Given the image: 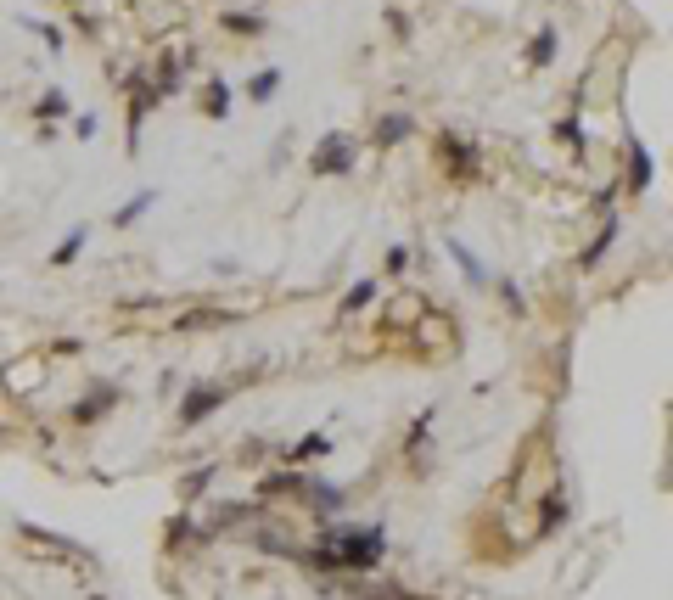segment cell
Masks as SVG:
<instances>
[{
  "label": "cell",
  "mask_w": 673,
  "mask_h": 600,
  "mask_svg": "<svg viewBox=\"0 0 673 600\" xmlns=\"http://www.w3.org/2000/svg\"><path fill=\"white\" fill-rule=\"evenodd\" d=\"M382 556H387V528L382 522H371V528H348V522H337L331 539L315 544V550H303L298 561H309V567H320V572H376Z\"/></svg>",
  "instance_id": "cell-1"
},
{
  "label": "cell",
  "mask_w": 673,
  "mask_h": 600,
  "mask_svg": "<svg viewBox=\"0 0 673 600\" xmlns=\"http://www.w3.org/2000/svg\"><path fill=\"white\" fill-rule=\"evenodd\" d=\"M225 399H230V387H225V382H197V387L186 393V399H180L174 421H180V427H202L208 415H219V410H225Z\"/></svg>",
  "instance_id": "cell-2"
},
{
  "label": "cell",
  "mask_w": 673,
  "mask_h": 600,
  "mask_svg": "<svg viewBox=\"0 0 673 600\" xmlns=\"http://www.w3.org/2000/svg\"><path fill=\"white\" fill-rule=\"evenodd\" d=\"M309 169L326 180V174H348L354 169V135H343V129H331V135H320L315 158H309Z\"/></svg>",
  "instance_id": "cell-3"
},
{
  "label": "cell",
  "mask_w": 673,
  "mask_h": 600,
  "mask_svg": "<svg viewBox=\"0 0 673 600\" xmlns=\"http://www.w3.org/2000/svg\"><path fill=\"white\" fill-rule=\"evenodd\" d=\"M118 404H124V387H113V382H96V387L85 393V399H79V404L68 410V421H73V427H96L101 415H107V410H118Z\"/></svg>",
  "instance_id": "cell-4"
},
{
  "label": "cell",
  "mask_w": 673,
  "mask_h": 600,
  "mask_svg": "<svg viewBox=\"0 0 673 600\" xmlns=\"http://www.w3.org/2000/svg\"><path fill=\"white\" fill-rule=\"evenodd\" d=\"M438 163L449 169V180H472L477 174V146H466L460 135H438Z\"/></svg>",
  "instance_id": "cell-5"
},
{
  "label": "cell",
  "mask_w": 673,
  "mask_h": 600,
  "mask_svg": "<svg viewBox=\"0 0 673 600\" xmlns=\"http://www.w3.org/2000/svg\"><path fill=\"white\" fill-rule=\"evenodd\" d=\"M129 85H135V96H129V158H141V129L158 107V90H146L141 79H129Z\"/></svg>",
  "instance_id": "cell-6"
},
{
  "label": "cell",
  "mask_w": 673,
  "mask_h": 600,
  "mask_svg": "<svg viewBox=\"0 0 673 600\" xmlns=\"http://www.w3.org/2000/svg\"><path fill=\"white\" fill-rule=\"evenodd\" d=\"M17 533H23L29 544H45V550H57L62 561H90V550H85V544L62 539V533H45V528H34V522H17Z\"/></svg>",
  "instance_id": "cell-7"
},
{
  "label": "cell",
  "mask_w": 673,
  "mask_h": 600,
  "mask_svg": "<svg viewBox=\"0 0 673 600\" xmlns=\"http://www.w3.org/2000/svg\"><path fill=\"white\" fill-rule=\"evenodd\" d=\"M236 309H191V315H180L174 320V331H180V337H191V331H214V326H236Z\"/></svg>",
  "instance_id": "cell-8"
},
{
  "label": "cell",
  "mask_w": 673,
  "mask_h": 600,
  "mask_svg": "<svg viewBox=\"0 0 673 600\" xmlns=\"http://www.w3.org/2000/svg\"><path fill=\"white\" fill-rule=\"evenodd\" d=\"M410 135H416V118L410 113H387V118H376V129H371V141L382 146H399V141H410Z\"/></svg>",
  "instance_id": "cell-9"
},
{
  "label": "cell",
  "mask_w": 673,
  "mask_h": 600,
  "mask_svg": "<svg viewBox=\"0 0 673 600\" xmlns=\"http://www.w3.org/2000/svg\"><path fill=\"white\" fill-rule=\"evenodd\" d=\"M303 488H309V500H315L320 516H331V511H343V505H348V488L326 483V477H303Z\"/></svg>",
  "instance_id": "cell-10"
},
{
  "label": "cell",
  "mask_w": 673,
  "mask_h": 600,
  "mask_svg": "<svg viewBox=\"0 0 673 600\" xmlns=\"http://www.w3.org/2000/svg\"><path fill=\"white\" fill-rule=\"evenodd\" d=\"M444 253L455 258V264H460V275H466L472 286H488V264H483V258H477L466 242H455V236H449V242H444Z\"/></svg>",
  "instance_id": "cell-11"
},
{
  "label": "cell",
  "mask_w": 673,
  "mask_h": 600,
  "mask_svg": "<svg viewBox=\"0 0 673 600\" xmlns=\"http://www.w3.org/2000/svg\"><path fill=\"white\" fill-rule=\"evenodd\" d=\"M158 197H163V191H152V186H146V191H135V197H129L124 208L113 214V225H118V230H129V225H135L141 214H152V208H158Z\"/></svg>",
  "instance_id": "cell-12"
},
{
  "label": "cell",
  "mask_w": 673,
  "mask_h": 600,
  "mask_svg": "<svg viewBox=\"0 0 673 600\" xmlns=\"http://www.w3.org/2000/svg\"><path fill=\"white\" fill-rule=\"evenodd\" d=\"M550 62H556V23H545L528 45V68H550Z\"/></svg>",
  "instance_id": "cell-13"
},
{
  "label": "cell",
  "mask_w": 673,
  "mask_h": 600,
  "mask_svg": "<svg viewBox=\"0 0 673 600\" xmlns=\"http://www.w3.org/2000/svg\"><path fill=\"white\" fill-rule=\"evenodd\" d=\"M85 242H90V230H85V225H73L68 236H62V242L51 247V264H57V270H62V264H73V258L85 253Z\"/></svg>",
  "instance_id": "cell-14"
},
{
  "label": "cell",
  "mask_w": 673,
  "mask_h": 600,
  "mask_svg": "<svg viewBox=\"0 0 673 600\" xmlns=\"http://www.w3.org/2000/svg\"><path fill=\"white\" fill-rule=\"evenodd\" d=\"M202 113L214 118V124H225V118H230V85H225V79H208V96H202Z\"/></svg>",
  "instance_id": "cell-15"
},
{
  "label": "cell",
  "mask_w": 673,
  "mask_h": 600,
  "mask_svg": "<svg viewBox=\"0 0 673 600\" xmlns=\"http://www.w3.org/2000/svg\"><path fill=\"white\" fill-rule=\"evenodd\" d=\"M645 186H651V152H645V146L634 141V146H629V191L640 197Z\"/></svg>",
  "instance_id": "cell-16"
},
{
  "label": "cell",
  "mask_w": 673,
  "mask_h": 600,
  "mask_svg": "<svg viewBox=\"0 0 673 600\" xmlns=\"http://www.w3.org/2000/svg\"><path fill=\"white\" fill-rule=\"evenodd\" d=\"M326 455H331V438L326 432H309V438L292 449V466H309V460H326Z\"/></svg>",
  "instance_id": "cell-17"
},
{
  "label": "cell",
  "mask_w": 673,
  "mask_h": 600,
  "mask_svg": "<svg viewBox=\"0 0 673 600\" xmlns=\"http://www.w3.org/2000/svg\"><path fill=\"white\" fill-rule=\"evenodd\" d=\"M376 292H382L376 281H354V286H348V298H343V315H359V309H371Z\"/></svg>",
  "instance_id": "cell-18"
},
{
  "label": "cell",
  "mask_w": 673,
  "mask_h": 600,
  "mask_svg": "<svg viewBox=\"0 0 673 600\" xmlns=\"http://www.w3.org/2000/svg\"><path fill=\"white\" fill-rule=\"evenodd\" d=\"M612 242H617V219H606V230H601V236H595V242L584 247V258H578V264H584V270H595V264L606 258V247H612Z\"/></svg>",
  "instance_id": "cell-19"
},
{
  "label": "cell",
  "mask_w": 673,
  "mask_h": 600,
  "mask_svg": "<svg viewBox=\"0 0 673 600\" xmlns=\"http://www.w3.org/2000/svg\"><path fill=\"white\" fill-rule=\"evenodd\" d=\"M219 23H225L230 34H264V29H270V23H264V12H225Z\"/></svg>",
  "instance_id": "cell-20"
},
{
  "label": "cell",
  "mask_w": 673,
  "mask_h": 600,
  "mask_svg": "<svg viewBox=\"0 0 673 600\" xmlns=\"http://www.w3.org/2000/svg\"><path fill=\"white\" fill-rule=\"evenodd\" d=\"M275 90H281V68H264V73H253L247 101H275Z\"/></svg>",
  "instance_id": "cell-21"
},
{
  "label": "cell",
  "mask_w": 673,
  "mask_h": 600,
  "mask_svg": "<svg viewBox=\"0 0 673 600\" xmlns=\"http://www.w3.org/2000/svg\"><path fill=\"white\" fill-rule=\"evenodd\" d=\"M34 118H40V124H51V118H68V90H45L40 107H34Z\"/></svg>",
  "instance_id": "cell-22"
},
{
  "label": "cell",
  "mask_w": 673,
  "mask_h": 600,
  "mask_svg": "<svg viewBox=\"0 0 673 600\" xmlns=\"http://www.w3.org/2000/svg\"><path fill=\"white\" fill-rule=\"evenodd\" d=\"M281 488H303V472L292 466V472H270L264 483H258V494H281Z\"/></svg>",
  "instance_id": "cell-23"
},
{
  "label": "cell",
  "mask_w": 673,
  "mask_h": 600,
  "mask_svg": "<svg viewBox=\"0 0 673 600\" xmlns=\"http://www.w3.org/2000/svg\"><path fill=\"white\" fill-rule=\"evenodd\" d=\"M17 23H23L29 34H40V40L51 45V51H62V45H68V40H62V29H51V23H34V17H17Z\"/></svg>",
  "instance_id": "cell-24"
},
{
  "label": "cell",
  "mask_w": 673,
  "mask_h": 600,
  "mask_svg": "<svg viewBox=\"0 0 673 600\" xmlns=\"http://www.w3.org/2000/svg\"><path fill=\"white\" fill-rule=\"evenodd\" d=\"M214 472H219V466H202V472L180 477V494H186V500H191V494H197V488H208V483H214Z\"/></svg>",
  "instance_id": "cell-25"
},
{
  "label": "cell",
  "mask_w": 673,
  "mask_h": 600,
  "mask_svg": "<svg viewBox=\"0 0 673 600\" xmlns=\"http://www.w3.org/2000/svg\"><path fill=\"white\" fill-rule=\"evenodd\" d=\"M556 135H561V141H573V146H584V129H578V118H561Z\"/></svg>",
  "instance_id": "cell-26"
},
{
  "label": "cell",
  "mask_w": 673,
  "mask_h": 600,
  "mask_svg": "<svg viewBox=\"0 0 673 600\" xmlns=\"http://www.w3.org/2000/svg\"><path fill=\"white\" fill-rule=\"evenodd\" d=\"M500 298L511 303L516 315H528V303H522V292H516V281H500Z\"/></svg>",
  "instance_id": "cell-27"
}]
</instances>
